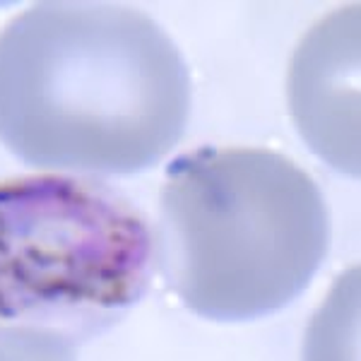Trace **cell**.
Segmentation results:
<instances>
[{
    "instance_id": "obj_3",
    "label": "cell",
    "mask_w": 361,
    "mask_h": 361,
    "mask_svg": "<svg viewBox=\"0 0 361 361\" xmlns=\"http://www.w3.org/2000/svg\"><path fill=\"white\" fill-rule=\"evenodd\" d=\"M147 214L109 183L34 173L0 180V328L82 345L147 294Z\"/></svg>"
},
{
    "instance_id": "obj_1",
    "label": "cell",
    "mask_w": 361,
    "mask_h": 361,
    "mask_svg": "<svg viewBox=\"0 0 361 361\" xmlns=\"http://www.w3.org/2000/svg\"><path fill=\"white\" fill-rule=\"evenodd\" d=\"M188 118V66L140 8L51 0L0 29V142L29 166L135 176Z\"/></svg>"
},
{
    "instance_id": "obj_2",
    "label": "cell",
    "mask_w": 361,
    "mask_h": 361,
    "mask_svg": "<svg viewBox=\"0 0 361 361\" xmlns=\"http://www.w3.org/2000/svg\"><path fill=\"white\" fill-rule=\"evenodd\" d=\"M157 263L195 316L246 323L282 311L316 277L330 214L313 176L260 147H197L166 166Z\"/></svg>"
},
{
    "instance_id": "obj_4",
    "label": "cell",
    "mask_w": 361,
    "mask_h": 361,
    "mask_svg": "<svg viewBox=\"0 0 361 361\" xmlns=\"http://www.w3.org/2000/svg\"><path fill=\"white\" fill-rule=\"evenodd\" d=\"M0 361H75V345L39 330L0 328Z\"/></svg>"
}]
</instances>
